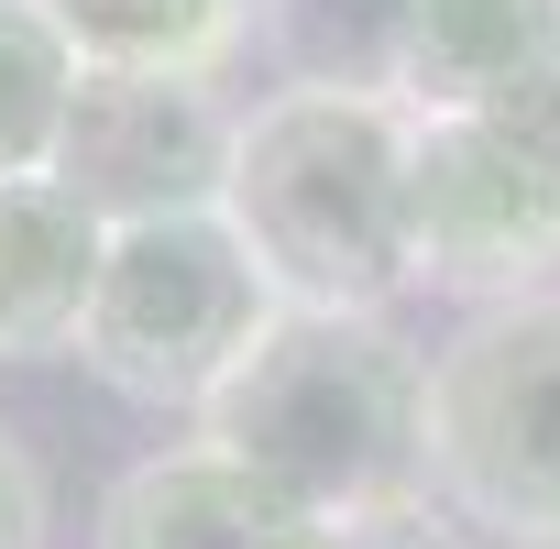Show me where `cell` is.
Returning a JSON list of instances; mask_svg holds the SVG:
<instances>
[{
	"mask_svg": "<svg viewBox=\"0 0 560 549\" xmlns=\"http://www.w3.org/2000/svg\"><path fill=\"white\" fill-rule=\"evenodd\" d=\"M560 78V0H407V110H505L516 89Z\"/></svg>",
	"mask_w": 560,
	"mask_h": 549,
	"instance_id": "9",
	"label": "cell"
},
{
	"mask_svg": "<svg viewBox=\"0 0 560 549\" xmlns=\"http://www.w3.org/2000/svg\"><path fill=\"white\" fill-rule=\"evenodd\" d=\"M89 78H220L264 0H45Z\"/></svg>",
	"mask_w": 560,
	"mask_h": 549,
	"instance_id": "10",
	"label": "cell"
},
{
	"mask_svg": "<svg viewBox=\"0 0 560 549\" xmlns=\"http://www.w3.org/2000/svg\"><path fill=\"white\" fill-rule=\"evenodd\" d=\"M407 231H418V287L494 308L560 287V187L494 110L418 121V176H407Z\"/></svg>",
	"mask_w": 560,
	"mask_h": 549,
	"instance_id": "5",
	"label": "cell"
},
{
	"mask_svg": "<svg viewBox=\"0 0 560 549\" xmlns=\"http://www.w3.org/2000/svg\"><path fill=\"white\" fill-rule=\"evenodd\" d=\"M429 505L494 549H560V287L462 308L429 352Z\"/></svg>",
	"mask_w": 560,
	"mask_h": 549,
	"instance_id": "3",
	"label": "cell"
},
{
	"mask_svg": "<svg viewBox=\"0 0 560 549\" xmlns=\"http://www.w3.org/2000/svg\"><path fill=\"white\" fill-rule=\"evenodd\" d=\"M418 110L363 89H275L231 132L220 220L264 264L275 308H330V319H396L418 297Z\"/></svg>",
	"mask_w": 560,
	"mask_h": 549,
	"instance_id": "2",
	"label": "cell"
},
{
	"mask_svg": "<svg viewBox=\"0 0 560 549\" xmlns=\"http://www.w3.org/2000/svg\"><path fill=\"white\" fill-rule=\"evenodd\" d=\"M494 121H505V132H516V143L538 154V176L560 187V78H538V89H516V100H505Z\"/></svg>",
	"mask_w": 560,
	"mask_h": 549,
	"instance_id": "14",
	"label": "cell"
},
{
	"mask_svg": "<svg viewBox=\"0 0 560 549\" xmlns=\"http://www.w3.org/2000/svg\"><path fill=\"white\" fill-rule=\"evenodd\" d=\"M78 78H89V67H78V45L56 34L45 0H0V187L56 176Z\"/></svg>",
	"mask_w": 560,
	"mask_h": 549,
	"instance_id": "12",
	"label": "cell"
},
{
	"mask_svg": "<svg viewBox=\"0 0 560 549\" xmlns=\"http://www.w3.org/2000/svg\"><path fill=\"white\" fill-rule=\"evenodd\" d=\"M275 330V287L264 264L242 253V231L220 209H187V220H132L110 231V264H100V297H89V330H78V363L132 396V407H209L242 352Z\"/></svg>",
	"mask_w": 560,
	"mask_h": 549,
	"instance_id": "4",
	"label": "cell"
},
{
	"mask_svg": "<svg viewBox=\"0 0 560 549\" xmlns=\"http://www.w3.org/2000/svg\"><path fill=\"white\" fill-rule=\"evenodd\" d=\"M100 549H363L319 516H298L287 494H264L242 462H220L209 440H176L154 462H132L100 505Z\"/></svg>",
	"mask_w": 560,
	"mask_h": 549,
	"instance_id": "7",
	"label": "cell"
},
{
	"mask_svg": "<svg viewBox=\"0 0 560 549\" xmlns=\"http://www.w3.org/2000/svg\"><path fill=\"white\" fill-rule=\"evenodd\" d=\"M56 538V494H45V462L0 429V549H45Z\"/></svg>",
	"mask_w": 560,
	"mask_h": 549,
	"instance_id": "13",
	"label": "cell"
},
{
	"mask_svg": "<svg viewBox=\"0 0 560 549\" xmlns=\"http://www.w3.org/2000/svg\"><path fill=\"white\" fill-rule=\"evenodd\" d=\"M198 440L363 549L429 527V352L396 319L275 308L242 374L198 407Z\"/></svg>",
	"mask_w": 560,
	"mask_h": 549,
	"instance_id": "1",
	"label": "cell"
},
{
	"mask_svg": "<svg viewBox=\"0 0 560 549\" xmlns=\"http://www.w3.org/2000/svg\"><path fill=\"white\" fill-rule=\"evenodd\" d=\"M231 132H242V110H220L209 78H78L56 187L78 209H100L110 231L187 220V209H220Z\"/></svg>",
	"mask_w": 560,
	"mask_h": 549,
	"instance_id": "6",
	"label": "cell"
},
{
	"mask_svg": "<svg viewBox=\"0 0 560 549\" xmlns=\"http://www.w3.org/2000/svg\"><path fill=\"white\" fill-rule=\"evenodd\" d=\"M100 264H110V220L100 209H78L56 176L0 187V363L78 352Z\"/></svg>",
	"mask_w": 560,
	"mask_h": 549,
	"instance_id": "8",
	"label": "cell"
},
{
	"mask_svg": "<svg viewBox=\"0 0 560 549\" xmlns=\"http://www.w3.org/2000/svg\"><path fill=\"white\" fill-rule=\"evenodd\" d=\"M264 45L287 89H407V0H264Z\"/></svg>",
	"mask_w": 560,
	"mask_h": 549,
	"instance_id": "11",
	"label": "cell"
}]
</instances>
